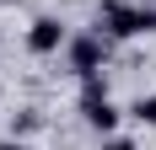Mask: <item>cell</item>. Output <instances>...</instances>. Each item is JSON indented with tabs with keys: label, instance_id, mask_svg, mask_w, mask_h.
Here are the masks:
<instances>
[{
	"label": "cell",
	"instance_id": "cell-1",
	"mask_svg": "<svg viewBox=\"0 0 156 150\" xmlns=\"http://www.w3.org/2000/svg\"><path fill=\"white\" fill-rule=\"evenodd\" d=\"M97 32H108V38H140V32H156V5L102 0V5H97Z\"/></svg>",
	"mask_w": 156,
	"mask_h": 150
},
{
	"label": "cell",
	"instance_id": "cell-2",
	"mask_svg": "<svg viewBox=\"0 0 156 150\" xmlns=\"http://www.w3.org/2000/svg\"><path fill=\"white\" fill-rule=\"evenodd\" d=\"M108 32H76V38H65V64L70 75H97L108 64Z\"/></svg>",
	"mask_w": 156,
	"mask_h": 150
},
{
	"label": "cell",
	"instance_id": "cell-3",
	"mask_svg": "<svg viewBox=\"0 0 156 150\" xmlns=\"http://www.w3.org/2000/svg\"><path fill=\"white\" fill-rule=\"evenodd\" d=\"M65 38H70V32H65V22H59V16H38V22L27 27V48L38 54V59H43V54H59V48H65Z\"/></svg>",
	"mask_w": 156,
	"mask_h": 150
},
{
	"label": "cell",
	"instance_id": "cell-7",
	"mask_svg": "<svg viewBox=\"0 0 156 150\" xmlns=\"http://www.w3.org/2000/svg\"><path fill=\"white\" fill-rule=\"evenodd\" d=\"M102 150H135V145H129V139H119V134H108V139H102Z\"/></svg>",
	"mask_w": 156,
	"mask_h": 150
},
{
	"label": "cell",
	"instance_id": "cell-6",
	"mask_svg": "<svg viewBox=\"0 0 156 150\" xmlns=\"http://www.w3.org/2000/svg\"><path fill=\"white\" fill-rule=\"evenodd\" d=\"M129 113H135V118H140L145 129H156V97H140V102L129 107Z\"/></svg>",
	"mask_w": 156,
	"mask_h": 150
},
{
	"label": "cell",
	"instance_id": "cell-5",
	"mask_svg": "<svg viewBox=\"0 0 156 150\" xmlns=\"http://www.w3.org/2000/svg\"><path fill=\"white\" fill-rule=\"evenodd\" d=\"M38 123H43V113H32V107H27V113H11V134L22 139V134H32Z\"/></svg>",
	"mask_w": 156,
	"mask_h": 150
},
{
	"label": "cell",
	"instance_id": "cell-8",
	"mask_svg": "<svg viewBox=\"0 0 156 150\" xmlns=\"http://www.w3.org/2000/svg\"><path fill=\"white\" fill-rule=\"evenodd\" d=\"M0 150H32V145H27V139H16V134H11V139H0Z\"/></svg>",
	"mask_w": 156,
	"mask_h": 150
},
{
	"label": "cell",
	"instance_id": "cell-4",
	"mask_svg": "<svg viewBox=\"0 0 156 150\" xmlns=\"http://www.w3.org/2000/svg\"><path fill=\"white\" fill-rule=\"evenodd\" d=\"M81 118L92 123L97 134H113V129H119V107L108 102V91H102V97H81Z\"/></svg>",
	"mask_w": 156,
	"mask_h": 150
}]
</instances>
